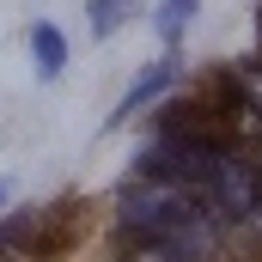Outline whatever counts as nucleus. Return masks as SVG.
<instances>
[{
  "instance_id": "39448f33",
  "label": "nucleus",
  "mask_w": 262,
  "mask_h": 262,
  "mask_svg": "<svg viewBox=\"0 0 262 262\" xmlns=\"http://www.w3.org/2000/svg\"><path fill=\"white\" fill-rule=\"evenodd\" d=\"M31 67H37V79H61L67 37L55 31V25H31Z\"/></svg>"
},
{
  "instance_id": "f257e3e1",
  "label": "nucleus",
  "mask_w": 262,
  "mask_h": 262,
  "mask_svg": "<svg viewBox=\"0 0 262 262\" xmlns=\"http://www.w3.org/2000/svg\"><path fill=\"white\" fill-rule=\"evenodd\" d=\"M116 226L134 232V238L183 244L189 256H207V244H213V213H207V201H201L195 183L165 177V171H140V165L116 189Z\"/></svg>"
},
{
  "instance_id": "423d86ee",
  "label": "nucleus",
  "mask_w": 262,
  "mask_h": 262,
  "mask_svg": "<svg viewBox=\"0 0 262 262\" xmlns=\"http://www.w3.org/2000/svg\"><path fill=\"white\" fill-rule=\"evenodd\" d=\"M134 0H85V25H92V37H116L122 25H128Z\"/></svg>"
},
{
  "instance_id": "9d476101",
  "label": "nucleus",
  "mask_w": 262,
  "mask_h": 262,
  "mask_svg": "<svg viewBox=\"0 0 262 262\" xmlns=\"http://www.w3.org/2000/svg\"><path fill=\"white\" fill-rule=\"evenodd\" d=\"M6 201H12V177H0V207H6Z\"/></svg>"
},
{
  "instance_id": "20e7f679",
  "label": "nucleus",
  "mask_w": 262,
  "mask_h": 262,
  "mask_svg": "<svg viewBox=\"0 0 262 262\" xmlns=\"http://www.w3.org/2000/svg\"><path fill=\"white\" fill-rule=\"evenodd\" d=\"M37 238H43V220H37V213H12V220H0V262H31V256H43Z\"/></svg>"
},
{
  "instance_id": "0eeeda50",
  "label": "nucleus",
  "mask_w": 262,
  "mask_h": 262,
  "mask_svg": "<svg viewBox=\"0 0 262 262\" xmlns=\"http://www.w3.org/2000/svg\"><path fill=\"white\" fill-rule=\"evenodd\" d=\"M195 6H201V0H165V6H159V18H152V25H159V37H165V43H177V37L189 31Z\"/></svg>"
},
{
  "instance_id": "6e6552de",
  "label": "nucleus",
  "mask_w": 262,
  "mask_h": 262,
  "mask_svg": "<svg viewBox=\"0 0 262 262\" xmlns=\"http://www.w3.org/2000/svg\"><path fill=\"white\" fill-rule=\"evenodd\" d=\"M232 92L244 98V110H250V116H256V122H262V61L238 67V73H232Z\"/></svg>"
},
{
  "instance_id": "f03ea898",
  "label": "nucleus",
  "mask_w": 262,
  "mask_h": 262,
  "mask_svg": "<svg viewBox=\"0 0 262 262\" xmlns=\"http://www.w3.org/2000/svg\"><path fill=\"white\" fill-rule=\"evenodd\" d=\"M195 189L207 201V213L238 244H262V171L250 159H238L232 146H213L207 165H201V177H195Z\"/></svg>"
},
{
  "instance_id": "1a4fd4ad",
  "label": "nucleus",
  "mask_w": 262,
  "mask_h": 262,
  "mask_svg": "<svg viewBox=\"0 0 262 262\" xmlns=\"http://www.w3.org/2000/svg\"><path fill=\"white\" fill-rule=\"evenodd\" d=\"M122 262H201V256H189L183 244H165V238H140V250H128Z\"/></svg>"
},
{
  "instance_id": "7ed1b4c3",
  "label": "nucleus",
  "mask_w": 262,
  "mask_h": 262,
  "mask_svg": "<svg viewBox=\"0 0 262 262\" xmlns=\"http://www.w3.org/2000/svg\"><path fill=\"white\" fill-rule=\"evenodd\" d=\"M165 85H177V61H171V55H165V61H152V67H146V73H140V79L128 85V92H122V104H116L110 128H122V122H134V116H140V110H146V104H152V98H159Z\"/></svg>"
}]
</instances>
